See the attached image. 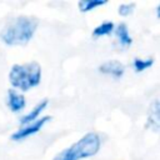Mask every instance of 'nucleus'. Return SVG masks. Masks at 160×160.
I'll use <instances>...</instances> for the list:
<instances>
[{
  "mask_svg": "<svg viewBox=\"0 0 160 160\" xmlns=\"http://www.w3.org/2000/svg\"><path fill=\"white\" fill-rule=\"evenodd\" d=\"M41 72V66L36 61L14 64L9 71V81L12 85V89L29 91L40 84Z\"/></svg>",
  "mask_w": 160,
  "mask_h": 160,
  "instance_id": "obj_2",
  "label": "nucleus"
},
{
  "mask_svg": "<svg viewBox=\"0 0 160 160\" xmlns=\"http://www.w3.org/2000/svg\"><path fill=\"white\" fill-rule=\"evenodd\" d=\"M115 35L118 38V41L120 44L121 48H129L131 44H132V38L129 32V28L125 22H120L115 29Z\"/></svg>",
  "mask_w": 160,
  "mask_h": 160,
  "instance_id": "obj_9",
  "label": "nucleus"
},
{
  "mask_svg": "<svg viewBox=\"0 0 160 160\" xmlns=\"http://www.w3.org/2000/svg\"><path fill=\"white\" fill-rule=\"evenodd\" d=\"M154 61H155L154 58H145V59H142V58H135L134 61H132V68L135 69L136 72H142V71L148 70L149 68H151L152 64H154Z\"/></svg>",
  "mask_w": 160,
  "mask_h": 160,
  "instance_id": "obj_12",
  "label": "nucleus"
},
{
  "mask_svg": "<svg viewBox=\"0 0 160 160\" xmlns=\"http://www.w3.org/2000/svg\"><path fill=\"white\" fill-rule=\"evenodd\" d=\"M6 104L10 111L12 112H20L26 106V99L22 94L18 92L15 89H9L6 94Z\"/></svg>",
  "mask_w": 160,
  "mask_h": 160,
  "instance_id": "obj_6",
  "label": "nucleus"
},
{
  "mask_svg": "<svg viewBox=\"0 0 160 160\" xmlns=\"http://www.w3.org/2000/svg\"><path fill=\"white\" fill-rule=\"evenodd\" d=\"M39 21L34 16L20 15L10 20L0 31V39L9 46L26 45L34 36Z\"/></svg>",
  "mask_w": 160,
  "mask_h": 160,
  "instance_id": "obj_1",
  "label": "nucleus"
},
{
  "mask_svg": "<svg viewBox=\"0 0 160 160\" xmlns=\"http://www.w3.org/2000/svg\"><path fill=\"white\" fill-rule=\"evenodd\" d=\"M115 29V24L110 20L102 21L100 25H98L94 30H92V36L94 38H101V36H106L110 35Z\"/></svg>",
  "mask_w": 160,
  "mask_h": 160,
  "instance_id": "obj_11",
  "label": "nucleus"
},
{
  "mask_svg": "<svg viewBox=\"0 0 160 160\" xmlns=\"http://www.w3.org/2000/svg\"><path fill=\"white\" fill-rule=\"evenodd\" d=\"M99 72L104 74V75H108L112 79H120L122 78L124 72H125V65L119 61V60H108L105 62H102L99 68H98Z\"/></svg>",
  "mask_w": 160,
  "mask_h": 160,
  "instance_id": "obj_5",
  "label": "nucleus"
},
{
  "mask_svg": "<svg viewBox=\"0 0 160 160\" xmlns=\"http://www.w3.org/2000/svg\"><path fill=\"white\" fill-rule=\"evenodd\" d=\"M101 146V139L96 132H88L76 142L58 152L52 160H81L96 155Z\"/></svg>",
  "mask_w": 160,
  "mask_h": 160,
  "instance_id": "obj_3",
  "label": "nucleus"
},
{
  "mask_svg": "<svg viewBox=\"0 0 160 160\" xmlns=\"http://www.w3.org/2000/svg\"><path fill=\"white\" fill-rule=\"evenodd\" d=\"M135 8H136L135 2H124L118 8V14L122 18H126V16H129L134 12Z\"/></svg>",
  "mask_w": 160,
  "mask_h": 160,
  "instance_id": "obj_13",
  "label": "nucleus"
},
{
  "mask_svg": "<svg viewBox=\"0 0 160 160\" xmlns=\"http://www.w3.org/2000/svg\"><path fill=\"white\" fill-rule=\"evenodd\" d=\"M108 4V0H80L78 8L81 12H89Z\"/></svg>",
  "mask_w": 160,
  "mask_h": 160,
  "instance_id": "obj_10",
  "label": "nucleus"
},
{
  "mask_svg": "<svg viewBox=\"0 0 160 160\" xmlns=\"http://www.w3.org/2000/svg\"><path fill=\"white\" fill-rule=\"evenodd\" d=\"M48 105H49V100L45 98V99H42V100H40L29 112H26L25 115H22L21 118H20V124L24 126V125H28V124H30V122H32V121H35V120H38L39 118H40V114L48 108Z\"/></svg>",
  "mask_w": 160,
  "mask_h": 160,
  "instance_id": "obj_8",
  "label": "nucleus"
},
{
  "mask_svg": "<svg viewBox=\"0 0 160 160\" xmlns=\"http://www.w3.org/2000/svg\"><path fill=\"white\" fill-rule=\"evenodd\" d=\"M146 128L158 132L160 128V104L158 99H154L148 109V119H146Z\"/></svg>",
  "mask_w": 160,
  "mask_h": 160,
  "instance_id": "obj_7",
  "label": "nucleus"
},
{
  "mask_svg": "<svg viewBox=\"0 0 160 160\" xmlns=\"http://www.w3.org/2000/svg\"><path fill=\"white\" fill-rule=\"evenodd\" d=\"M51 120V116L49 115H45L42 118H39L38 120L28 124V125H24L22 128H20L19 130H16L15 132L11 134V140L14 141H21V140H25L26 138L29 136H32L35 134H38L48 121Z\"/></svg>",
  "mask_w": 160,
  "mask_h": 160,
  "instance_id": "obj_4",
  "label": "nucleus"
}]
</instances>
